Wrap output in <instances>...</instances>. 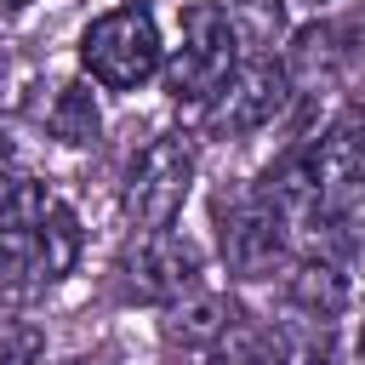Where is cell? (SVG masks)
Listing matches in <instances>:
<instances>
[{"instance_id": "cell-1", "label": "cell", "mask_w": 365, "mask_h": 365, "mask_svg": "<svg viewBox=\"0 0 365 365\" xmlns=\"http://www.w3.org/2000/svg\"><path fill=\"white\" fill-rule=\"evenodd\" d=\"M80 68L103 91H137L165 68V40L148 6H114L86 23L80 34Z\"/></svg>"}, {"instance_id": "cell-2", "label": "cell", "mask_w": 365, "mask_h": 365, "mask_svg": "<svg viewBox=\"0 0 365 365\" xmlns=\"http://www.w3.org/2000/svg\"><path fill=\"white\" fill-rule=\"evenodd\" d=\"M194 143L182 131H160L125 171V217L137 234H165L182 217V200L194 188Z\"/></svg>"}, {"instance_id": "cell-3", "label": "cell", "mask_w": 365, "mask_h": 365, "mask_svg": "<svg viewBox=\"0 0 365 365\" xmlns=\"http://www.w3.org/2000/svg\"><path fill=\"white\" fill-rule=\"evenodd\" d=\"M297 154L314 217H348L354 205H365V108H342Z\"/></svg>"}, {"instance_id": "cell-4", "label": "cell", "mask_w": 365, "mask_h": 365, "mask_svg": "<svg viewBox=\"0 0 365 365\" xmlns=\"http://www.w3.org/2000/svg\"><path fill=\"white\" fill-rule=\"evenodd\" d=\"M240 63L245 57H240V40H234L228 17L211 0L182 6V40H177V51L165 63V91L177 103H211Z\"/></svg>"}, {"instance_id": "cell-5", "label": "cell", "mask_w": 365, "mask_h": 365, "mask_svg": "<svg viewBox=\"0 0 365 365\" xmlns=\"http://www.w3.org/2000/svg\"><path fill=\"white\" fill-rule=\"evenodd\" d=\"M217 245H222V262L234 279H268L291 257V217L257 188L222 194L217 200Z\"/></svg>"}, {"instance_id": "cell-6", "label": "cell", "mask_w": 365, "mask_h": 365, "mask_svg": "<svg viewBox=\"0 0 365 365\" xmlns=\"http://www.w3.org/2000/svg\"><path fill=\"white\" fill-rule=\"evenodd\" d=\"M291 97H297V91H291L279 57H251V63H240V68L228 74V86L205 103V131L222 137V143L251 137V131L274 125Z\"/></svg>"}, {"instance_id": "cell-7", "label": "cell", "mask_w": 365, "mask_h": 365, "mask_svg": "<svg viewBox=\"0 0 365 365\" xmlns=\"http://www.w3.org/2000/svg\"><path fill=\"white\" fill-rule=\"evenodd\" d=\"M120 285L137 302H182L200 291V251L182 234H143L125 262H120Z\"/></svg>"}, {"instance_id": "cell-8", "label": "cell", "mask_w": 365, "mask_h": 365, "mask_svg": "<svg viewBox=\"0 0 365 365\" xmlns=\"http://www.w3.org/2000/svg\"><path fill=\"white\" fill-rule=\"evenodd\" d=\"M11 240H17V251H23V268H29V285H34V291L57 285V279L80 262V217H74L63 200H51L46 217H40L29 234H11Z\"/></svg>"}, {"instance_id": "cell-9", "label": "cell", "mask_w": 365, "mask_h": 365, "mask_svg": "<svg viewBox=\"0 0 365 365\" xmlns=\"http://www.w3.org/2000/svg\"><path fill=\"white\" fill-rule=\"evenodd\" d=\"M51 200H57V194H51L46 177L34 171V160H29V148L17 143V131L0 125V234H29V228L46 217Z\"/></svg>"}, {"instance_id": "cell-10", "label": "cell", "mask_w": 365, "mask_h": 365, "mask_svg": "<svg viewBox=\"0 0 365 365\" xmlns=\"http://www.w3.org/2000/svg\"><path fill=\"white\" fill-rule=\"evenodd\" d=\"M285 302H291V314H302V319L336 325V319L348 314V302H354L348 262H336V257H297L291 274H285Z\"/></svg>"}, {"instance_id": "cell-11", "label": "cell", "mask_w": 365, "mask_h": 365, "mask_svg": "<svg viewBox=\"0 0 365 365\" xmlns=\"http://www.w3.org/2000/svg\"><path fill=\"white\" fill-rule=\"evenodd\" d=\"M348 57H354V46H348V29L342 23H308L291 40V51L279 57V68H285L291 91H325L342 74Z\"/></svg>"}, {"instance_id": "cell-12", "label": "cell", "mask_w": 365, "mask_h": 365, "mask_svg": "<svg viewBox=\"0 0 365 365\" xmlns=\"http://www.w3.org/2000/svg\"><path fill=\"white\" fill-rule=\"evenodd\" d=\"M268 342V365H336V331L325 319H279L274 331H262Z\"/></svg>"}, {"instance_id": "cell-13", "label": "cell", "mask_w": 365, "mask_h": 365, "mask_svg": "<svg viewBox=\"0 0 365 365\" xmlns=\"http://www.w3.org/2000/svg\"><path fill=\"white\" fill-rule=\"evenodd\" d=\"M211 6L228 17L240 51L274 57V46H279V34H285V0H211Z\"/></svg>"}, {"instance_id": "cell-14", "label": "cell", "mask_w": 365, "mask_h": 365, "mask_svg": "<svg viewBox=\"0 0 365 365\" xmlns=\"http://www.w3.org/2000/svg\"><path fill=\"white\" fill-rule=\"evenodd\" d=\"M46 125H51L57 143H68V148H91V143L103 137V114H97L91 86H80V80L57 86V97H51V108H46Z\"/></svg>"}, {"instance_id": "cell-15", "label": "cell", "mask_w": 365, "mask_h": 365, "mask_svg": "<svg viewBox=\"0 0 365 365\" xmlns=\"http://www.w3.org/2000/svg\"><path fill=\"white\" fill-rule=\"evenodd\" d=\"M205 365H268V342L257 325H245V314L234 308V319L217 331V342L205 348Z\"/></svg>"}, {"instance_id": "cell-16", "label": "cell", "mask_w": 365, "mask_h": 365, "mask_svg": "<svg viewBox=\"0 0 365 365\" xmlns=\"http://www.w3.org/2000/svg\"><path fill=\"white\" fill-rule=\"evenodd\" d=\"M46 359V331L29 319H0V365H40Z\"/></svg>"}, {"instance_id": "cell-17", "label": "cell", "mask_w": 365, "mask_h": 365, "mask_svg": "<svg viewBox=\"0 0 365 365\" xmlns=\"http://www.w3.org/2000/svg\"><path fill=\"white\" fill-rule=\"evenodd\" d=\"M29 6H34V0H0V11H11V17H17V11H29Z\"/></svg>"}, {"instance_id": "cell-18", "label": "cell", "mask_w": 365, "mask_h": 365, "mask_svg": "<svg viewBox=\"0 0 365 365\" xmlns=\"http://www.w3.org/2000/svg\"><path fill=\"white\" fill-rule=\"evenodd\" d=\"M0 74H6V51H0Z\"/></svg>"}, {"instance_id": "cell-19", "label": "cell", "mask_w": 365, "mask_h": 365, "mask_svg": "<svg viewBox=\"0 0 365 365\" xmlns=\"http://www.w3.org/2000/svg\"><path fill=\"white\" fill-rule=\"evenodd\" d=\"M80 365H91V359H80Z\"/></svg>"}, {"instance_id": "cell-20", "label": "cell", "mask_w": 365, "mask_h": 365, "mask_svg": "<svg viewBox=\"0 0 365 365\" xmlns=\"http://www.w3.org/2000/svg\"><path fill=\"white\" fill-rule=\"evenodd\" d=\"M314 6H319V0H314Z\"/></svg>"}]
</instances>
